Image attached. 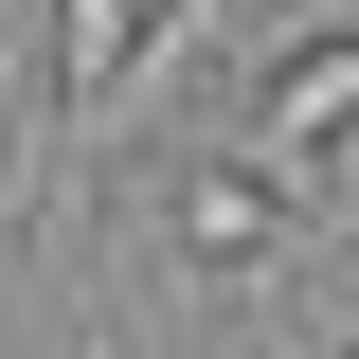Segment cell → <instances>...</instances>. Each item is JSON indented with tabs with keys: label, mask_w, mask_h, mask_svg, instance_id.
<instances>
[{
	"label": "cell",
	"mask_w": 359,
	"mask_h": 359,
	"mask_svg": "<svg viewBox=\"0 0 359 359\" xmlns=\"http://www.w3.org/2000/svg\"><path fill=\"white\" fill-rule=\"evenodd\" d=\"M162 233H180V269H287V233H306V198L269 162H180V198H162Z\"/></svg>",
	"instance_id": "cell-1"
},
{
	"label": "cell",
	"mask_w": 359,
	"mask_h": 359,
	"mask_svg": "<svg viewBox=\"0 0 359 359\" xmlns=\"http://www.w3.org/2000/svg\"><path fill=\"white\" fill-rule=\"evenodd\" d=\"M341 126H359V36H323V54H287V72H269V108H252V144H233V162H269V180L323 216V144H341Z\"/></svg>",
	"instance_id": "cell-2"
},
{
	"label": "cell",
	"mask_w": 359,
	"mask_h": 359,
	"mask_svg": "<svg viewBox=\"0 0 359 359\" xmlns=\"http://www.w3.org/2000/svg\"><path fill=\"white\" fill-rule=\"evenodd\" d=\"M144 36H162V0H54V126H72V108H108Z\"/></svg>",
	"instance_id": "cell-3"
},
{
	"label": "cell",
	"mask_w": 359,
	"mask_h": 359,
	"mask_svg": "<svg viewBox=\"0 0 359 359\" xmlns=\"http://www.w3.org/2000/svg\"><path fill=\"white\" fill-rule=\"evenodd\" d=\"M233 18H287V0H233Z\"/></svg>",
	"instance_id": "cell-4"
},
{
	"label": "cell",
	"mask_w": 359,
	"mask_h": 359,
	"mask_svg": "<svg viewBox=\"0 0 359 359\" xmlns=\"http://www.w3.org/2000/svg\"><path fill=\"white\" fill-rule=\"evenodd\" d=\"M341 359H359V341H341Z\"/></svg>",
	"instance_id": "cell-5"
}]
</instances>
